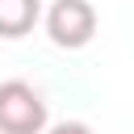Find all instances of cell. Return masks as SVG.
<instances>
[{
    "label": "cell",
    "instance_id": "1",
    "mask_svg": "<svg viewBox=\"0 0 134 134\" xmlns=\"http://www.w3.org/2000/svg\"><path fill=\"white\" fill-rule=\"evenodd\" d=\"M50 126L46 100L34 84L25 80H4L0 84V134H42Z\"/></svg>",
    "mask_w": 134,
    "mask_h": 134
},
{
    "label": "cell",
    "instance_id": "2",
    "mask_svg": "<svg viewBox=\"0 0 134 134\" xmlns=\"http://www.w3.org/2000/svg\"><path fill=\"white\" fill-rule=\"evenodd\" d=\"M42 21H46V38L59 50H84L96 38V8L88 0H54Z\"/></svg>",
    "mask_w": 134,
    "mask_h": 134
},
{
    "label": "cell",
    "instance_id": "3",
    "mask_svg": "<svg viewBox=\"0 0 134 134\" xmlns=\"http://www.w3.org/2000/svg\"><path fill=\"white\" fill-rule=\"evenodd\" d=\"M42 21V0H0V38H25Z\"/></svg>",
    "mask_w": 134,
    "mask_h": 134
},
{
    "label": "cell",
    "instance_id": "4",
    "mask_svg": "<svg viewBox=\"0 0 134 134\" xmlns=\"http://www.w3.org/2000/svg\"><path fill=\"white\" fill-rule=\"evenodd\" d=\"M42 134H92V126H88V121H54V126H46Z\"/></svg>",
    "mask_w": 134,
    "mask_h": 134
}]
</instances>
